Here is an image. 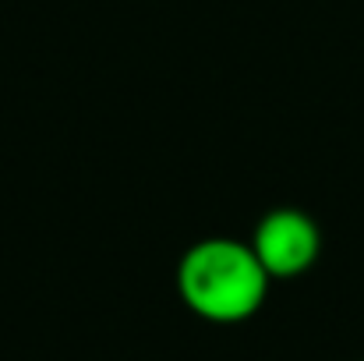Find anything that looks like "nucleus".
<instances>
[{"label": "nucleus", "instance_id": "obj_1", "mask_svg": "<svg viewBox=\"0 0 364 361\" xmlns=\"http://www.w3.org/2000/svg\"><path fill=\"white\" fill-rule=\"evenodd\" d=\"M272 276L251 241L202 238L177 262V294L205 323L234 326L251 319L269 298Z\"/></svg>", "mask_w": 364, "mask_h": 361}, {"label": "nucleus", "instance_id": "obj_2", "mask_svg": "<svg viewBox=\"0 0 364 361\" xmlns=\"http://www.w3.org/2000/svg\"><path fill=\"white\" fill-rule=\"evenodd\" d=\"M251 248L272 280H294L315 266L322 251V231L308 213L283 206L258 220Z\"/></svg>", "mask_w": 364, "mask_h": 361}]
</instances>
